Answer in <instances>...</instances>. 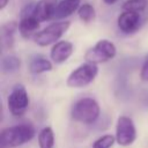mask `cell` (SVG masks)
<instances>
[{
    "label": "cell",
    "instance_id": "cell-1",
    "mask_svg": "<svg viewBox=\"0 0 148 148\" xmlns=\"http://www.w3.org/2000/svg\"><path fill=\"white\" fill-rule=\"evenodd\" d=\"M35 136V128L29 124H20L2 130L0 143L2 148H14L31 141Z\"/></svg>",
    "mask_w": 148,
    "mask_h": 148
},
{
    "label": "cell",
    "instance_id": "cell-2",
    "mask_svg": "<svg viewBox=\"0 0 148 148\" xmlns=\"http://www.w3.org/2000/svg\"><path fill=\"white\" fill-rule=\"evenodd\" d=\"M101 113V108L98 103L90 97H84L76 101L71 111V116L75 121L82 124H92L95 123Z\"/></svg>",
    "mask_w": 148,
    "mask_h": 148
},
{
    "label": "cell",
    "instance_id": "cell-3",
    "mask_svg": "<svg viewBox=\"0 0 148 148\" xmlns=\"http://www.w3.org/2000/svg\"><path fill=\"white\" fill-rule=\"evenodd\" d=\"M71 23L68 21H57L44 29L39 30L34 36V42L39 46H49L51 44L57 43L62 35L68 30Z\"/></svg>",
    "mask_w": 148,
    "mask_h": 148
},
{
    "label": "cell",
    "instance_id": "cell-4",
    "mask_svg": "<svg viewBox=\"0 0 148 148\" xmlns=\"http://www.w3.org/2000/svg\"><path fill=\"white\" fill-rule=\"evenodd\" d=\"M98 67L97 64L84 62L75 68L67 77V86L71 88H83L90 84L97 76Z\"/></svg>",
    "mask_w": 148,
    "mask_h": 148
},
{
    "label": "cell",
    "instance_id": "cell-5",
    "mask_svg": "<svg viewBox=\"0 0 148 148\" xmlns=\"http://www.w3.org/2000/svg\"><path fill=\"white\" fill-rule=\"evenodd\" d=\"M116 53H117L116 45L111 40L101 39L92 47L87 50L84 54V59L88 62L101 64V62H105L113 59L116 57Z\"/></svg>",
    "mask_w": 148,
    "mask_h": 148
},
{
    "label": "cell",
    "instance_id": "cell-6",
    "mask_svg": "<svg viewBox=\"0 0 148 148\" xmlns=\"http://www.w3.org/2000/svg\"><path fill=\"white\" fill-rule=\"evenodd\" d=\"M35 3H28L21 10L18 21V32L23 38L34 37L39 29L40 21L34 15Z\"/></svg>",
    "mask_w": 148,
    "mask_h": 148
},
{
    "label": "cell",
    "instance_id": "cell-7",
    "mask_svg": "<svg viewBox=\"0 0 148 148\" xmlns=\"http://www.w3.org/2000/svg\"><path fill=\"white\" fill-rule=\"evenodd\" d=\"M7 105L9 112L15 117H21L25 113L29 106V96L23 86L17 84L13 88L8 96Z\"/></svg>",
    "mask_w": 148,
    "mask_h": 148
},
{
    "label": "cell",
    "instance_id": "cell-8",
    "mask_svg": "<svg viewBox=\"0 0 148 148\" xmlns=\"http://www.w3.org/2000/svg\"><path fill=\"white\" fill-rule=\"evenodd\" d=\"M136 139V130L130 117L120 116L116 125V141L120 146H130Z\"/></svg>",
    "mask_w": 148,
    "mask_h": 148
},
{
    "label": "cell",
    "instance_id": "cell-9",
    "mask_svg": "<svg viewBox=\"0 0 148 148\" xmlns=\"http://www.w3.org/2000/svg\"><path fill=\"white\" fill-rule=\"evenodd\" d=\"M141 24V13L132 10H123L117 18V25L124 34L135 32Z\"/></svg>",
    "mask_w": 148,
    "mask_h": 148
},
{
    "label": "cell",
    "instance_id": "cell-10",
    "mask_svg": "<svg viewBox=\"0 0 148 148\" xmlns=\"http://www.w3.org/2000/svg\"><path fill=\"white\" fill-rule=\"evenodd\" d=\"M74 51V45L68 42V40H58L57 43L53 44L50 56L51 60L54 64H62L65 62L73 53Z\"/></svg>",
    "mask_w": 148,
    "mask_h": 148
},
{
    "label": "cell",
    "instance_id": "cell-11",
    "mask_svg": "<svg viewBox=\"0 0 148 148\" xmlns=\"http://www.w3.org/2000/svg\"><path fill=\"white\" fill-rule=\"evenodd\" d=\"M58 0H39L35 3L34 15L40 21L45 22L54 17V12Z\"/></svg>",
    "mask_w": 148,
    "mask_h": 148
},
{
    "label": "cell",
    "instance_id": "cell-12",
    "mask_svg": "<svg viewBox=\"0 0 148 148\" xmlns=\"http://www.w3.org/2000/svg\"><path fill=\"white\" fill-rule=\"evenodd\" d=\"M80 0H61L57 3L56 12H54V17L56 20H64L75 12H77L80 7Z\"/></svg>",
    "mask_w": 148,
    "mask_h": 148
},
{
    "label": "cell",
    "instance_id": "cell-13",
    "mask_svg": "<svg viewBox=\"0 0 148 148\" xmlns=\"http://www.w3.org/2000/svg\"><path fill=\"white\" fill-rule=\"evenodd\" d=\"M18 30V23L15 21H9L1 27V37L3 49H12L14 45V35Z\"/></svg>",
    "mask_w": 148,
    "mask_h": 148
},
{
    "label": "cell",
    "instance_id": "cell-14",
    "mask_svg": "<svg viewBox=\"0 0 148 148\" xmlns=\"http://www.w3.org/2000/svg\"><path fill=\"white\" fill-rule=\"evenodd\" d=\"M29 71L32 74H42L52 71V62L43 56L34 57L29 62Z\"/></svg>",
    "mask_w": 148,
    "mask_h": 148
},
{
    "label": "cell",
    "instance_id": "cell-15",
    "mask_svg": "<svg viewBox=\"0 0 148 148\" xmlns=\"http://www.w3.org/2000/svg\"><path fill=\"white\" fill-rule=\"evenodd\" d=\"M21 67V59L14 54H8L1 59V69L3 73L12 74L15 73Z\"/></svg>",
    "mask_w": 148,
    "mask_h": 148
},
{
    "label": "cell",
    "instance_id": "cell-16",
    "mask_svg": "<svg viewBox=\"0 0 148 148\" xmlns=\"http://www.w3.org/2000/svg\"><path fill=\"white\" fill-rule=\"evenodd\" d=\"M39 148H53L54 147V133L51 127H44L38 133Z\"/></svg>",
    "mask_w": 148,
    "mask_h": 148
},
{
    "label": "cell",
    "instance_id": "cell-17",
    "mask_svg": "<svg viewBox=\"0 0 148 148\" xmlns=\"http://www.w3.org/2000/svg\"><path fill=\"white\" fill-rule=\"evenodd\" d=\"M77 15H79V17H80V20L82 22L89 23V22H91V21L95 20L96 12H95V8L90 3L86 2V3L80 5V7L77 9Z\"/></svg>",
    "mask_w": 148,
    "mask_h": 148
},
{
    "label": "cell",
    "instance_id": "cell-18",
    "mask_svg": "<svg viewBox=\"0 0 148 148\" xmlns=\"http://www.w3.org/2000/svg\"><path fill=\"white\" fill-rule=\"evenodd\" d=\"M148 7V0H126L121 8L123 10H132L138 13H143Z\"/></svg>",
    "mask_w": 148,
    "mask_h": 148
},
{
    "label": "cell",
    "instance_id": "cell-19",
    "mask_svg": "<svg viewBox=\"0 0 148 148\" xmlns=\"http://www.w3.org/2000/svg\"><path fill=\"white\" fill-rule=\"evenodd\" d=\"M116 141V138L111 134H105L101 138H98L94 143L92 148H111Z\"/></svg>",
    "mask_w": 148,
    "mask_h": 148
},
{
    "label": "cell",
    "instance_id": "cell-20",
    "mask_svg": "<svg viewBox=\"0 0 148 148\" xmlns=\"http://www.w3.org/2000/svg\"><path fill=\"white\" fill-rule=\"evenodd\" d=\"M140 79L145 82H148V53L143 60V64H142V67L140 71Z\"/></svg>",
    "mask_w": 148,
    "mask_h": 148
},
{
    "label": "cell",
    "instance_id": "cell-21",
    "mask_svg": "<svg viewBox=\"0 0 148 148\" xmlns=\"http://www.w3.org/2000/svg\"><path fill=\"white\" fill-rule=\"evenodd\" d=\"M8 1L9 0H1V2H0V9H5V7L8 5Z\"/></svg>",
    "mask_w": 148,
    "mask_h": 148
},
{
    "label": "cell",
    "instance_id": "cell-22",
    "mask_svg": "<svg viewBox=\"0 0 148 148\" xmlns=\"http://www.w3.org/2000/svg\"><path fill=\"white\" fill-rule=\"evenodd\" d=\"M118 0H103V2L104 3H106V5H113V3H116Z\"/></svg>",
    "mask_w": 148,
    "mask_h": 148
}]
</instances>
